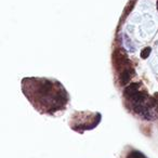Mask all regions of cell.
Segmentation results:
<instances>
[{"label": "cell", "mask_w": 158, "mask_h": 158, "mask_svg": "<svg viewBox=\"0 0 158 158\" xmlns=\"http://www.w3.org/2000/svg\"><path fill=\"white\" fill-rule=\"evenodd\" d=\"M113 60H114V64H115L117 69L122 68V71H124V69L129 68V67H126V65L128 64V60H127V56H126L125 53H124V50L115 51Z\"/></svg>", "instance_id": "obj_1"}, {"label": "cell", "mask_w": 158, "mask_h": 158, "mask_svg": "<svg viewBox=\"0 0 158 158\" xmlns=\"http://www.w3.org/2000/svg\"><path fill=\"white\" fill-rule=\"evenodd\" d=\"M139 88H140V84L137 82L131 83V84H129L128 87L126 88L125 91H124V95L127 98V100H128L129 98H131L134 93H137V92L139 91Z\"/></svg>", "instance_id": "obj_2"}, {"label": "cell", "mask_w": 158, "mask_h": 158, "mask_svg": "<svg viewBox=\"0 0 158 158\" xmlns=\"http://www.w3.org/2000/svg\"><path fill=\"white\" fill-rule=\"evenodd\" d=\"M131 76H132V74H131L129 68L121 71V74L119 76V83H120V86H126L127 83L129 82L130 79L132 78Z\"/></svg>", "instance_id": "obj_3"}, {"label": "cell", "mask_w": 158, "mask_h": 158, "mask_svg": "<svg viewBox=\"0 0 158 158\" xmlns=\"http://www.w3.org/2000/svg\"><path fill=\"white\" fill-rule=\"evenodd\" d=\"M150 51H152V49H150V47H146V48H144V49L142 50V52H141V58H148V55L150 54Z\"/></svg>", "instance_id": "obj_4"}, {"label": "cell", "mask_w": 158, "mask_h": 158, "mask_svg": "<svg viewBox=\"0 0 158 158\" xmlns=\"http://www.w3.org/2000/svg\"><path fill=\"white\" fill-rule=\"evenodd\" d=\"M157 10H158V0H157Z\"/></svg>", "instance_id": "obj_5"}]
</instances>
